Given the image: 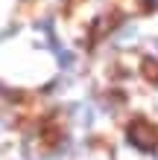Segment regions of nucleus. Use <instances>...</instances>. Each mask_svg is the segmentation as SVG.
Instances as JSON below:
<instances>
[{
	"label": "nucleus",
	"instance_id": "2",
	"mask_svg": "<svg viewBox=\"0 0 158 160\" xmlns=\"http://www.w3.org/2000/svg\"><path fill=\"white\" fill-rule=\"evenodd\" d=\"M144 73H146L150 79H158V64H155V61H144Z\"/></svg>",
	"mask_w": 158,
	"mask_h": 160
},
{
	"label": "nucleus",
	"instance_id": "3",
	"mask_svg": "<svg viewBox=\"0 0 158 160\" xmlns=\"http://www.w3.org/2000/svg\"><path fill=\"white\" fill-rule=\"evenodd\" d=\"M82 125H91V122H94V111H91V108H82Z\"/></svg>",
	"mask_w": 158,
	"mask_h": 160
},
{
	"label": "nucleus",
	"instance_id": "1",
	"mask_svg": "<svg viewBox=\"0 0 158 160\" xmlns=\"http://www.w3.org/2000/svg\"><path fill=\"white\" fill-rule=\"evenodd\" d=\"M129 137H132V143L141 148V152H152L158 146V128L150 125L146 119H135L132 128H129Z\"/></svg>",
	"mask_w": 158,
	"mask_h": 160
}]
</instances>
